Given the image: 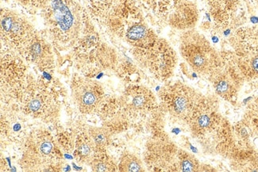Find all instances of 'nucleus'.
<instances>
[{"label":"nucleus","mask_w":258,"mask_h":172,"mask_svg":"<svg viewBox=\"0 0 258 172\" xmlns=\"http://www.w3.org/2000/svg\"><path fill=\"white\" fill-rule=\"evenodd\" d=\"M99 150L90 135L82 133L79 135L76 141L74 155L78 163L90 164L96 157Z\"/></svg>","instance_id":"obj_16"},{"label":"nucleus","mask_w":258,"mask_h":172,"mask_svg":"<svg viewBox=\"0 0 258 172\" xmlns=\"http://www.w3.org/2000/svg\"><path fill=\"white\" fill-rule=\"evenodd\" d=\"M23 58L38 66L41 69H49L53 64V55L50 44L39 34H36Z\"/></svg>","instance_id":"obj_14"},{"label":"nucleus","mask_w":258,"mask_h":172,"mask_svg":"<svg viewBox=\"0 0 258 172\" xmlns=\"http://www.w3.org/2000/svg\"><path fill=\"white\" fill-rule=\"evenodd\" d=\"M71 96L74 105L84 114L99 111L104 100V90L90 77L75 75L71 82Z\"/></svg>","instance_id":"obj_11"},{"label":"nucleus","mask_w":258,"mask_h":172,"mask_svg":"<svg viewBox=\"0 0 258 172\" xmlns=\"http://www.w3.org/2000/svg\"><path fill=\"white\" fill-rule=\"evenodd\" d=\"M23 109L26 114L41 120H50L58 111L54 96L43 82H31L27 78L23 93Z\"/></svg>","instance_id":"obj_10"},{"label":"nucleus","mask_w":258,"mask_h":172,"mask_svg":"<svg viewBox=\"0 0 258 172\" xmlns=\"http://www.w3.org/2000/svg\"><path fill=\"white\" fill-rule=\"evenodd\" d=\"M187 125L193 137L209 152L220 154L231 152V128L218 111L215 99L203 96Z\"/></svg>","instance_id":"obj_1"},{"label":"nucleus","mask_w":258,"mask_h":172,"mask_svg":"<svg viewBox=\"0 0 258 172\" xmlns=\"http://www.w3.org/2000/svg\"><path fill=\"white\" fill-rule=\"evenodd\" d=\"M230 42L236 64L244 78H258V27L238 29Z\"/></svg>","instance_id":"obj_6"},{"label":"nucleus","mask_w":258,"mask_h":172,"mask_svg":"<svg viewBox=\"0 0 258 172\" xmlns=\"http://www.w3.org/2000/svg\"><path fill=\"white\" fill-rule=\"evenodd\" d=\"M118 170L120 171H143L145 170L142 161L133 153L125 152L120 159Z\"/></svg>","instance_id":"obj_18"},{"label":"nucleus","mask_w":258,"mask_h":172,"mask_svg":"<svg viewBox=\"0 0 258 172\" xmlns=\"http://www.w3.org/2000/svg\"><path fill=\"white\" fill-rule=\"evenodd\" d=\"M243 78L232 53L221 54L219 66L209 75L215 93L226 101L235 99Z\"/></svg>","instance_id":"obj_9"},{"label":"nucleus","mask_w":258,"mask_h":172,"mask_svg":"<svg viewBox=\"0 0 258 172\" xmlns=\"http://www.w3.org/2000/svg\"><path fill=\"white\" fill-rule=\"evenodd\" d=\"M180 53L193 71L209 75L221 61V54L203 34L187 30L180 38Z\"/></svg>","instance_id":"obj_4"},{"label":"nucleus","mask_w":258,"mask_h":172,"mask_svg":"<svg viewBox=\"0 0 258 172\" xmlns=\"http://www.w3.org/2000/svg\"><path fill=\"white\" fill-rule=\"evenodd\" d=\"M128 115L146 114L155 109L157 100L154 93L143 86H130L120 100Z\"/></svg>","instance_id":"obj_13"},{"label":"nucleus","mask_w":258,"mask_h":172,"mask_svg":"<svg viewBox=\"0 0 258 172\" xmlns=\"http://www.w3.org/2000/svg\"><path fill=\"white\" fill-rule=\"evenodd\" d=\"M88 133L99 149H105L110 144L111 133L107 128L92 127Z\"/></svg>","instance_id":"obj_19"},{"label":"nucleus","mask_w":258,"mask_h":172,"mask_svg":"<svg viewBox=\"0 0 258 172\" xmlns=\"http://www.w3.org/2000/svg\"><path fill=\"white\" fill-rule=\"evenodd\" d=\"M62 159L58 146L52 134L37 129L22 140V156L19 164L26 171H42L57 166Z\"/></svg>","instance_id":"obj_2"},{"label":"nucleus","mask_w":258,"mask_h":172,"mask_svg":"<svg viewBox=\"0 0 258 172\" xmlns=\"http://www.w3.org/2000/svg\"><path fill=\"white\" fill-rule=\"evenodd\" d=\"M176 167L179 171H199L202 170L200 161L191 153L184 150L179 149L177 152Z\"/></svg>","instance_id":"obj_17"},{"label":"nucleus","mask_w":258,"mask_h":172,"mask_svg":"<svg viewBox=\"0 0 258 172\" xmlns=\"http://www.w3.org/2000/svg\"><path fill=\"white\" fill-rule=\"evenodd\" d=\"M202 97L194 88L180 82L165 85L159 93L160 100L171 116L186 124Z\"/></svg>","instance_id":"obj_5"},{"label":"nucleus","mask_w":258,"mask_h":172,"mask_svg":"<svg viewBox=\"0 0 258 172\" xmlns=\"http://www.w3.org/2000/svg\"><path fill=\"white\" fill-rule=\"evenodd\" d=\"M92 170L94 171H112L116 170V166L114 164L112 159H109L107 156H101V157H96L92 160L90 163Z\"/></svg>","instance_id":"obj_20"},{"label":"nucleus","mask_w":258,"mask_h":172,"mask_svg":"<svg viewBox=\"0 0 258 172\" xmlns=\"http://www.w3.org/2000/svg\"><path fill=\"white\" fill-rule=\"evenodd\" d=\"M145 163L155 170H177L178 148L165 135L152 138L146 144Z\"/></svg>","instance_id":"obj_12"},{"label":"nucleus","mask_w":258,"mask_h":172,"mask_svg":"<svg viewBox=\"0 0 258 172\" xmlns=\"http://www.w3.org/2000/svg\"><path fill=\"white\" fill-rule=\"evenodd\" d=\"M45 22L50 40L58 49H70L81 39L83 29L81 15L63 0L52 1Z\"/></svg>","instance_id":"obj_3"},{"label":"nucleus","mask_w":258,"mask_h":172,"mask_svg":"<svg viewBox=\"0 0 258 172\" xmlns=\"http://www.w3.org/2000/svg\"><path fill=\"white\" fill-rule=\"evenodd\" d=\"M132 54L143 68L161 81L167 80L172 75L177 63L174 49L161 38L150 49L132 51Z\"/></svg>","instance_id":"obj_8"},{"label":"nucleus","mask_w":258,"mask_h":172,"mask_svg":"<svg viewBox=\"0 0 258 172\" xmlns=\"http://www.w3.org/2000/svg\"><path fill=\"white\" fill-rule=\"evenodd\" d=\"M125 39L128 45L133 48V51L150 49L157 44L160 38L144 23L136 22L126 27Z\"/></svg>","instance_id":"obj_15"},{"label":"nucleus","mask_w":258,"mask_h":172,"mask_svg":"<svg viewBox=\"0 0 258 172\" xmlns=\"http://www.w3.org/2000/svg\"><path fill=\"white\" fill-rule=\"evenodd\" d=\"M30 21L18 13L3 10L1 14V39L8 50L23 57L36 34Z\"/></svg>","instance_id":"obj_7"},{"label":"nucleus","mask_w":258,"mask_h":172,"mask_svg":"<svg viewBox=\"0 0 258 172\" xmlns=\"http://www.w3.org/2000/svg\"><path fill=\"white\" fill-rule=\"evenodd\" d=\"M245 121L247 126L258 132V98L248 108L245 114Z\"/></svg>","instance_id":"obj_21"}]
</instances>
